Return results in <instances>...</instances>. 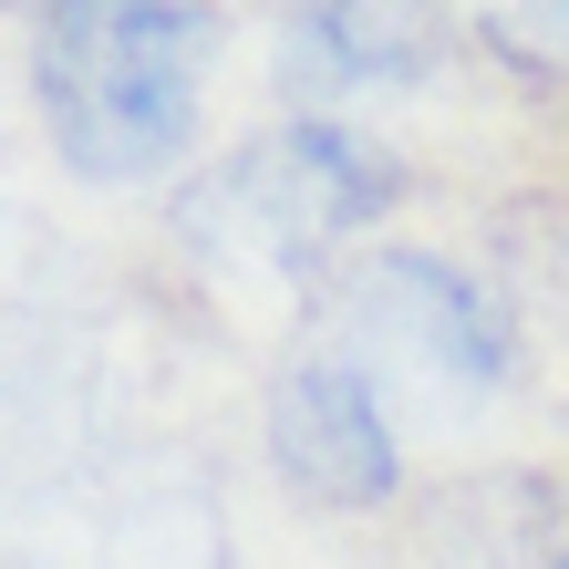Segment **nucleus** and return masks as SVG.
Instances as JSON below:
<instances>
[{"label":"nucleus","instance_id":"nucleus-6","mask_svg":"<svg viewBox=\"0 0 569 569\" xmlns=\"http://www.w3.org/2000/svg\"><path fill=\"white\" fill-rule=\"evenodd\" d=\"M559 569H569V559H559Z\"/></svg>","mask_w":569,"mask_h":569},{"label":"nucleus","instance_id":"nucleus-4","mask_svg":"<svg viewBox=\"0 0 569 569\" xmlns=\"http://www.w3.org/2000/svg\"><path fill=\"white\" fill-rule=\"evenodd\" d=\"M270 466L311 508H373L393 497V425L383 383L352 352H311L270 383Z\"/></svg>","mask_w":569,"mask_h":569},{"label":"nucleus","instance_id":"nucleus-5","mask_svg":"<svg viewBox=\"0 0 569 569\" xmlns=\"http://www.w3.org/2000/svg\"><path fill=\"white\" fill-rule=\"evenodd\" d=\"M435 52V21L415 11H290L280 21V83L300 104H331L352 83H393Z\"/></svg>","mask_w":569,"mask_h":569},{"label":"nucleus","instance_id":"nucleus-3","mask_svg":"<svg viewBox=\"0 0 569 569\" xmlns=\"http://www.w3.org/2000/svg\"><path fill=\"white\" fill-rule=\"evenodd\" d=\"M331 311H342L352 331V362L383 383V362H405V373H425L435 393H487L497 373H508V321H497V300L446 270V259L425 249H383L362 259V270L331 290Z\"/></svg>","mask_w":569,"mask_h":569},{"label":"nucleus","instance_id":"nucleus-2","mask_svg":"<svg viewBox=\"0 0 569 569\" xmlns=\"http://www.w3.org/2000/svg\"><path fill=\"white\" fill-rule=\"evenodd\" d=\"M383 156L352 146L342 124L300 114L280 136H259L218 166V177L187 187L177 228L197 249H228V259H259V270H311L331 239H352L362 218L383 208Z\"/></svg>","mask_w":569,"mask_h":569},{"label":"nucleus","instance_id":"nucleus-1","mask_svg":"<svg viewBox=\"0 0 569 569\" xmlns=\"http://www.w3.org/2000/svg\"><path fill=\"white\" fill-rule=\"evenodd\" d=\"M218 62V21L187 0H52L31 21V93L73 177H156L197 136V83Z\"/></svg>","mask_w":569,"mask_h":569}]
</instances>
